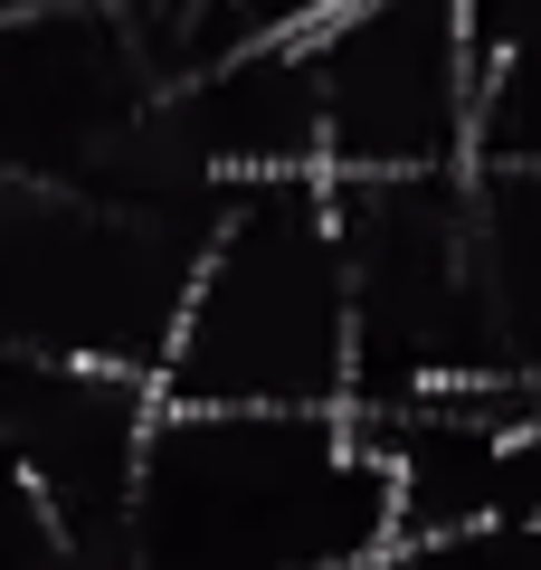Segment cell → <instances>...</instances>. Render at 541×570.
I'll return each mask as SVG.
<instances>
[{"label":"cell","instance_id":"obj_1","mask_svg":"<svg viewBox=\"0 0 541 570\" xmlns=\"http://www.w3.org/2000/svg\"><path fill=\"white\" fill-rule=\"evenodd\" d=\"M400 485L352 409H171L134 494V570H371Z\"/></svg>","mask_w":541,"mask_h":570},{"label":"cell","instance_id":"obj_2","mask_svg":"<svg viewBox=\"0 0 541 570\" xmlns=\"http://www.w3.org/2000/svg\"><path fill=\"white\" fill-rule=\"evenodd\" d=\"M171 409H352L361 343H352V257H342L333 171L238 181L209 238L190 305H180Z\"/></svg>","mask_w":541,"mask_h":570},{"label":"cell","instance_id":"obj_3","mask_svg":"<svg viewBox=\"0 0 541 570\" xmlns=\"http://www.w3.org/2000/svg\"><path fill=\"white\" fill-rule=\"evenodd\" d=\"M219 219L228 190L115 200L77 181H0V343L161 381Z\"/></svg>","mask_w":541,"mask_h":570},{"label":"cell","instance_id":"obj_4","mask_svg":"<svg viewBox=\"0 0 541 570\" xmlns=\"http://www.w3.org/2000/svg\"><path fill=\"white\" fill-rule=\"evenodd\" d=\"M342 257H352V343L361 400L400 409L419 390L503 381V333L475 247V171H361L333 181Z\"/></svg>","mask_w":541,"mask_h":570},{"label":"cell","instance_id":"obj_5","mask_svg":"<svg viewBox=\"0 0 541 570\" xmlns=\"http://www.w3.org/2000/svg\"><path fill=\"white\" fill-rule=\"evenodd\" d=\"M323 163L361 171H475L484 153V39L475 0H352L314 39Z\"/></svg>","mask_w":541,"mask_h":570},{"label":"cell","instance_id":"obj_6","mask_svg":"<svg viewBox=\"0 0 541 570\" xmlns=\"http://www.w3.org/2000/svg\"><path fill=\"white\" fill-rule=\"evenodd\" d=\"M161 96L171 86L134 39V10L0 20V181L96 190Z\"/></svg>","mask_w":541,"mask_h":570},{"label":"cell","instance_id":"obj_7","mask_svg":"<svg viewBox=\"0 0 541 570\" xmlns=\"http://www.w3.org/2000/svg\"><path fill=\"white\" fill-rule=\"evenodd\" d=\"M0 570H86L67 513L48 504V485L10 448H0Z\"/></svg>","mask_w":541,"mask_h":570},{"label":"cell","instance_id":"obj_8","mask_svg":"<svg viewBox=\"0 0 541 570\" xmlns=\"http://www.w3.org/2000/svg\"><path fill=\"white\" fill-rule=\"evenodd\" d=\"M475 163H541V29L503 48L484 77V153Z\"/></svg>","mask_w":541,"mask_h":570}]
</instances>
